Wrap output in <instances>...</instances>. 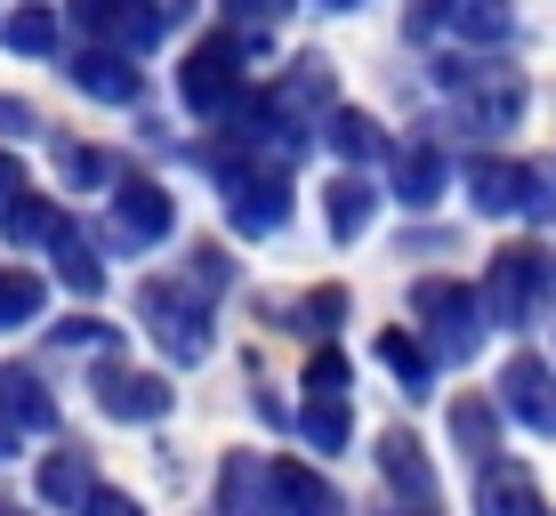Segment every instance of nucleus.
I'll use <instances>...</instances> for the list:
<instances>
[{
    "instance_id": "20",
    "label": "nucleus",
    "mask_w": 556,
    "mask_h": 516,
    "mask_svg": "<svg viewBox=\"0 0 556 516\" xmlns=\"http://www.w3.org/2000/svg\"><path fill=\"white\" fill-rule=\"evenodd\" d=\"M395 186H404L412 210H428L435 186H444V162H435V154H404V162H395Z\"/></svg>"
},
{
    "instance_id": "5",
    "label": "nucleus",
    "mask_w": 556,
    "mask_h": 516,
    "mask_svg": "<svg viewBox=\"0 0 556 516\" xmlns=\"http://www.w3.org/2000/svg\"><path fill=\"white\" fill-rule=\"evenodd\" d=\"M501 404H508V419H525L532 436H556V372L541 355H516L501 372Z\"/></svg>"
},
{
    "instance_id": "21",
    "label": "nucleus",
    "mask_w": 556,
    "mask_h": 516,
    "mask_svg": "<svg viewBox=\"0 0 556 516\" xmlns=\"http://www.w3.org/2000/svg\"><path fill=\"white\" fill-rule=\"evenodd\" d=\"M339 323H348V291H339V282H323V291H306L299 299V331H339Z\"/></svg>"
},
{
    "instance_id": "29",
    "label": "nucleus",
    "mask_w": 556,
    "mask_h": 516,
    "mask_svg": "<svg viewBox=\"0 0 556 516\" xmlns=\"http://www.w3.org/2000/svg\"><path fill=\"white\" fill-rule=\"evenodd\" d=\"M0 516H33V508H16V501H0Z\"/></svg>"
},
{
    "instance_id": "23",
    "label": "nucleus",
    "mask_w": 556,
    "mask_h": 516,
    "mask_svg": "<svg viewBox=\"0 0 556 516\" xmlns=\"http://www.w3.org/2000/svg\"><path fill=\"white\" fill-rule=\"evenodd\" d=\"M9 235H16V242H56L65 226H56V210H49V202H25V210L9 218Z\"/></svg>"
},
{
    "instance_id": "25",
    "label": "nucleus",
    "mask_w": 556,
    "mask_h": 516,
    "mask_svg": "<svg viewBox=\"0 0 556 516\" xmlns=\"http://www.w3.org/2000/svg\"><path fill=\"white\" fill-rule=\"evenodd\" d=\"M194 282H202V291H218V282H235V259H226L218 242H202V251H194Z\"/></svg>"
},
{
    "instance_id": "8",
    "label": "nucleus",
    "mask_w": 556,
    "mask_h": 516,
    "mask_svg": "<svg viewBox=\"0 0 556 516\" xmlns=\"http://www.w3.org/2000/svg\"><path fill=\"white\" fill-rule=\"evenodd\" d=\"M226 218H235L242 235H275V226L291 218V194H282V178H235L226 186Z\"/></svg>"
},
{
    "instance_id": "14",
    "label": "nucleus",
    "mask_w": 556,
    "mask_h": 516,
    "mask_svg": "<svg viewBox=\"0 0 556 516\" xmlns=\"http://www.w3.org/2000/svg\"><path fill=\"white\" fill-rule=\"evenodd\" d=\"M275 484H282V516H348V508H339V492L323 484L315 468H291V461H282Z\"/></svg>"
},
{
    "instance_id": "16",
    "label": "nucleus",
    "mask_w": 556,
    "mask_h": 516,
    "mask_svg": "<svg viewBox=\"0 0 556 516\" xmlns=\"http://www.w3.org/2000/svg\"><path fill=\"white\" fill-rule=\"evenodd\" d=\"M468 194H476V210H492V218H501V210H516V202L532 194V178H525V169H508V162H476Z\"/></svg>"
},
{
    "instance_id": "15",
    "label": "nucleus",
    "mask_w": 556,
    "mask_h": 516,
    "mask_svg": "<svg viewBox=\"0 0 556 516\" xmlns=\"http://www.w3.org/2000/svg\"><path fill=\"white\" fill-rule=\"evenodd\" d=\"M0 412H9L16 428H49V419H56V395H49L33 372H0Z\"/></svg>"
},
{
    "instance_id": "9",
    "label": "nucleus",
    "mask_w": 556,
    "mask_h": 516,
    "mask_svg": "<svg viewBox=\"0 0 556 516\" xmlns=\"http://www.w3.org/2000/svg\"><path fill=\"white\" fill-rule=\"evenodd\" d=\"M501 412L508 404H484V395H459V404H452V444L468 452L476 468L501 461Z\"/></svg>"
},
{
    "instance_id": "4",
    "label": "nucleus",
    "mask_w": 556,
    "mask_h": 516,
    "mask_svg": "<svg viewBox=\"0 0 556 516\" xmlns=\"http://www.w3.org/2000/svg\"><path fill=\"white\" fill-rule=\"evenodd\" d=\"M98 412L105 419H129V428H146V419L169 412V388L153 372H129V363H98Z\"/></svg>"
},
{
    "instance_id": "1",
    "label": "nucleus",
    "mask_w": 556,
    "mask_h": 516,
    "mask_svg": "<svg viewBox=\"0 0 556 516\" xmlns=\"http://www.w3.org/2000/svg\"><path fill=\"white\" fill-rule=\"evenodd\" d=\"M138 315H146L153 348H162L169 363H202L210 355V299L202 291H186V282H146Z\"/></svg>"
},
{
    "instance_id": "10",
    "label": "nucleus",
    "mask_w": 556,
    "mask_h": 516,
    "mask_svg": "<svg viewBox=\"0 0 556 516\" xmlns=\"http://www.w3.org/2000/svg\"><path fill=\"white\" fill-rule=\"evenodd\" d=\"M169 218H178V210H169L162 186H122V194H113V226H122V242H162Z\"/></svg>"
},
{
    "instance_id": "3",
    "label": "nucleus",
    "mask_w": 556,
    "mask_h": 516,
    "mask_svg": "<svg viewBox=\"0 0 556 516\" xmlns=\"http://www.w3.org/2000/svg\"><path fill=\"white\" fill-rule=\"evenodd\" d=\"M412 307H419V323H435V348H444V355H468L476 348V323H492L484 315V282L468 291V282L435 275V282H419V291H412Z\"/></svg>"
},
{
    "instance_id": "6",
    "label": "nucleus",
    "mask_w": 556,
    "mask_h": 516,
    "mask_svg": "<svg viewBox=\"0 0 556 516\" xmlns=\"http://www.w3.org/2000/svg\"><path fill=\"white\" fill-rule=\"evenodd\" d=\"M282 501V484H275V468L251 461V452H226V476H218V508L226 516H275Z\"/></svg>"
},
{
    "instance_id": "2",
    "label": "nucleus",
    "mask_w": 556,
    "mask_h": 516,
    "mask_svg": "<svg viewBox=\"0 0 556 516\" xmlns=\"http://www.w3.org/2000/svg\"><path fill=\"white\" fill-rule=\"evenodd\" d=\"M548 291H556V266L541 251H501L484 266V315L501 323V331H525V323L548 307Z\"/></svg>"
},
{
    "instance_id": "18",
    "label": "nucleus",
    "mask_w": 556,
    "mask_h": 516,
    "mask_svg": "<svg viewBox=\"0 0 556 516\" xmlns=\"http://www.w3.org/2000/svg\"><path fill=\"white\" fill-rule=\"evenodd\" d=\"M371 210H379L371 186H363V178H339V186H331V235H339V242H355L363 226H371Z\"/></svg>"
},
{
    "instance_id": "13",
    "label": "nucleus",
    "mask_w": 556,
    "mask_h": 516,
    "mask_svg": "<svg viewBox=\"0 0 556 516\" xmlns=\"http://www.w3.org/2000/svg\"><path fill=\"white\" fill-rule=\"evenodd\" d=\"M299 436H306L315 452H348V444H355L348 395H306V412H299Z\"/></svg>"
},
{
    "instance_id": "12",
    "label": "nucleus",
    "mask_w": 556,
    "mask_h": 516,
    "mask_svg": "<svg viewBox=\"0 0 556 516\" xmlns=\"http://www.w3.org/2000/svg\"><path fill=\"white\" fill-rule=\"evenodd\" d=\"M41 307H49V282L33 275V266H0V331L41 323Z\"/></svg>"
},
{
    "instance_id": "27",
    "label": "nucleus",
    "mask_w": 556,
    "mask_h": 516,
    "mask_svg": "<svg viewBox=\"0 0 556 516\" xmlns=\"http://www.w3.org/2000/svg\"><path fill=\"white\" fill-rule=\"evenodd\" d=\"M25 122H33L25 105H9V98H0V129H9V138H16V129H25Z\"/></svg>"
},
{
    "instance_id": "17",
    "label": "nucleus",
    "mask_w": 556,
    "mask_h": 516,
    "mask_svg": "<svg viewBox=\"0 0 556 516\" xmlns=\"http://www.w3.org/2000/svg\"><path fill=\"white\" fill-rule=\"evenodd\" d=\"M379 363H388V372H395V379H404V388H412V395H428V379H435V355H428V348H419V339H412V331H388V339H379Z\"/></svg>"
},
{
    "instance_id": "26",
    "label": "nucleus",
    "mask_w": 556,
    "mask_h": 516,
    "mask_svg": "<svg viewBox=\"0 0 556 516\" xmlns=\"http://www.w3.org/2000/svg\"><path fill=\"white\" fill-rule=\"evenodd\" d=\"M81 516H146V508L129 501V492H113V484H98V492H89V501H81Z\"/></svg>"
},
{
    "instance_id": "24",
    "label": "nucleus",
    "mask_w": 556,
    "mask_h": 516,
    "mask_svg": "<svg viewBox=\"0 0 556 516\" xmlns=\"http://www.w3.org/2000/svg\"><path fill=\"white\" fill-rule=\"evenodd\" d=\"M331 146H339V154H348V162H363V154H379V138H371V122H363V113H339Z\"/></svg>"
},
{
    "instance_id": "22",
    "label": "nucleus",
    "mask_w": 556,
    "mask_h": 516,
    "mask_svg": "<svg viewBox=\"0 0 556 516\" xmlns=\"http://www.w3.org/2000/svg\"><path fill=\"white\" fill-rule=\"evenodd\" d=\"M348 379H355V363L339 348H323L315 363H306V395H348Z\"/></svg>"
},
{
    "instance_id": "28",
    "label": "nucleus",
    "mask_w": 556,
    "mask_h": 516,
    "mask_svg": "<svg viewBox=\"0 0 556 516\" xmlns=\"http://www.w3.org/2000/svg\"><path fill=\"white\" fill-rule=\"evenodd\" d=\"M0 461H16V419L0 412Z\"/></svg>"
},
{
    "instance_id": "7",
    "label": "nucleus",
    "mask_w": 556,
    "mask_h": 516,
    "mask_svg": "<svg viewBox=\"0 0 556 516\" xmlns=\"http://www.w3.org/2000/svg\"><path fill=\"white\" fill-rule=\"evenodd\" d=\"M379 468H388V484H395V501H404V508H435V468L419 461L412 428H388V436H379Z\"/></svg>"
},
{
    "instance_id": "11",
    "label": "nucleus",
    "mask_w": 556,
    "mask_h": 516,
    "mask_svg": "<svg viewBox=\"0 0 556 516\" xmlns=\"http://www.w3.org/2000/svg\"><path fill=\"white\" fill-rule=\"evenodd\" d=\"M89 492H98V461H89V452H56L41 468V501L49 508H81Z\"/></svg>"
},
{
    "instance_id": "19",
    "label": "nucleus",
    "mask_w": 556,
    "mask_h": 516,
    "mask_svg": "<svg viewBox=\"0 0 556 516\" xmlns=\"http://www.w3.org/2000/svg\"><path fill=\"white\" fill-rule=\"evenodd\" d=\"M49 251H56V275H65L73 291H98V282H105V266L89 259V242H81V235H56Z\"/></svg>"
},
{
    "instance_id": "30",
    "label": "nucleus",
    "mask_w": 556,
    "mask_h": 516,
    "mask_svg": "<svg viewBox=\"0 0 556 516\" xmlns=\"http://www.w3.org/2000/svg\"><path fill=\"white\" fill-rule=\"evenodd\" d=\"M532 516H556V508H548V501H541V508H532Z\"/></svg>"
}]
</instances>
